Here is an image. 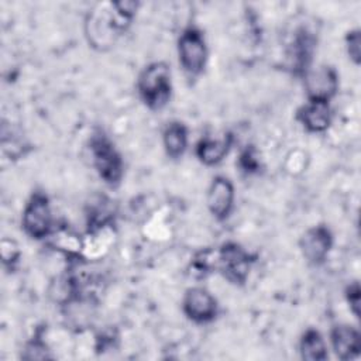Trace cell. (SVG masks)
<instances>
[{
	"label": "cell",
	"mask_w": 361,
	"mask_h": 361,
	"mask_svg": "<svg viewBox=\"0 0 361 361\" xmlns=\"http://www.w3.org/2000/svg\"><path fill=\"white\" fill-rule=\"evenodd\" d=\"M347 44V52L350 55V59L354 63H360L361 59V37H360V30H353L347 34L345 38Z\"/></svg>",
	"instance_id": "cell-18"
},
{
	"label": "cell",
	"mask_w": 361,
	"mask_h": 361,
	"mask_svg": "<svg viewBox=\"0 0 361 361\" xmlns=\"http://www.w3.org/2000/svg\"><path fill=\"white\" fill-rule=\"evenodd\" d=\"M298 120L312 133L326 131L331 123V111L327 102H309L298 111Z\"/></svg>",
	"instance_id": "cell-12"
},
{
	"label": "cell",
	"mask_w": 361,
	"mask_h": 361,
	"mask_svg": "<svg viewBox=\"0 0 361 361\" xmlns=\"http://www.w3.org/2000/svg\"><path fill=\"white\" fill-rule=\"evenodd\" d=\"M360 285L358 282H353L348 285L347 290H345V298H347V302L350 305V309L351 312L354 313L355 317L360 316V303H361V298H360Z\"/></svg>",
	"instance_id": "cell-19"
},
{
	"label": "cell",
	"mask_w": 361,
	"mask_h": 361,
	"mask_svg": "<svg viewBox=\"0 0 361 361\" xmlns=\"http://www.w3.org/2000/svg\"><path fill=\"white\" fill-rule=\"evenodd\" d=\"M23 227L30 237L37 240L51 234L52 216L45 193L35 192L31 195L23 212Z\"/></svg>",
	"instance_id": "cell-6"
},
{
	"label": "cell",
	"mask_w": 361,
	"mask_h": 361,
	"mask_svg": "<svg viewBox=\"0 0 361 361\" xmlns=\"http://www.w3.org/2000/svg\"><path fill=\"white\" fill-rule=\"evenodd\" d=\"M234 203V188L230 179L226 176H216L209 188L207 192V206L210 213L219 219H226Z\"/></svg>",
	"instance_id": "cell-10"
},
{
	"label": "cell",
	"mask_w": 361,
	"mask_h": 361,
	"mask_svg": "<svg viewBox=\"0 0 361 361\" xmlns=\"http://www.w3.org/2000/svg\"><path fill=\"white\" fill-rule=\"evenodd\" d=\"M300 355L303 360L309 361H322L327 358V347L322 334L314 329H307L299 344Z\"/></svg>",
	"instance_id": "cell-15"
},
{
	"label": "cell",
	"mask_w": 361,
	"mask_h": 361,
	"mask_svg": "<svg viewBox=\"0 0 361 361\" xmlns=\"http://www.w3.org/2000/svg\"><path fill=\"white\" fill-rule=\"evenodd\" d=\"M305 87L309 102H327L338 87V78L331 66H319L305 73Z\"/></svg>",
	"instance_id": "cell-7"
},
{
	"label": "cell",
	"mask_w": 361,
	"mask_h": 361,
	"mask_svg": "<svg viewBox=\"0 0 361 361\" xmlns=\"http://www.w3.org/2000/svg\"><path fill=\"white\" fill-rule=\"evenodd\" d=\"M238 165H240L241 171L245 172V173H255V172H258V169H259V159H258L255 148L252 145L247 147L241 152V155L238 158Z\"/></svg>",
	"instance_id": "cell-17"
},
{
	"label": "cell",
	"mask_w": 361,
	"mask_h": 361,
	"mask_svg": "<svg viewBox=\"0 0 361 361\" xmlns=\"http://www.w3.org/2000/svg\"><path fill=\"white\" fill-rule=\"evenodd\" d=\"M331 345L340 360H353L360 354V333L357 329L340 324L331 330Z\"/></svg>",
	"instance_id": "cell-11"
},
{
	"label": "cell",
	"mask_w": 361,
	"mask_h": 361,
	"mask_svg": "<svg viewBox=\"0 0 361 361\" xmlns=\"http://www.w3.org/2000/svg\"><path fill=\"white\" fill-rule=\"evenodd\" d=\"M183 312L190 320L206 323L214 319L217 313V302L206 289L192 288L183 298Z\"/></svg>",
	"instance_id": "cell-9"
},
{
	"label": "cell",
	"mask_w": 361,
	"mask_h": 361,
	"mask_svg": "<svg viewBox=\"0 0 361 361\" xmlns=\"http://www.w3.org/2000/svg\"><path fill=\"white\" fill-rule=\"evenodd\" d=\"M137 8V1H113L109 8L92 11L86 20V35L92 47L104 49L113 45L131 24Z\"/></svg>",
	"instance_id": "cell-1"
},
{
	"label": "cell",
	"mask_w": 361,
	"mask_h": 361,
	"mask_svg": "<svg viewBox=\"0 0 361 361\" xmlns=\"http://www.w3.org/2000/svg\"><path fill=\"white\" fill-rule=\"evenodd\" d=\"M23 358H25V360H45V358H51V355L48 353L47 344L41 340V337L35 336V337H32L31 341L27 343Z\"/></svg>",
	"instance_id": "cell-16"
},
{
	"label": "cell",
	"mask_w": 361,
	"mask_h": 361,
	"mask_svg": "<svg viewBox=\"0 0 361 361\" xmlns=\"http://www.w3.org/2000/svg\"><path fill=\"white\" fill-rule=\"evenodd\" d=\"M178 54L182 68L189 75H199L207 61V47L202 31L188 27L178 39Z\"/></svg>",
	"instance_id": "cell-5"
},
{
	"label": "cell",
	"mask_w": 361,
	"mask_h": 361,
	"mask_svg": "<svg viewBox=\"0 0 361 361\" xmlns=\"http://www.w3.org/2000/svg\"><path fill=\"white\" fill-rule=\"evenodd\" d=\"M188 145V130L179 123L173 121L166 126L164 131V147L171 158H179Z\"/></svg>",
	"instance_id": "cell-14"
},
{
	"label": "cell",
	"mask_w": 361,
	"mask_h": 361,
	"mask_svg": "<svg viewBox=\"0 0 361 361\" xmlns=\"http://www.w3.org/2000/svg\"><path fill=\"white\" fill-rule=\"evenodd\" d=\"M90 152L100 178L109 185H117L123 176V161L113 142L103 133H96L90 138Z\"/></svg>",
	"instance_id": "cell-3"
},
{
	"label": "cell",
	"mask_w": 361,
	"mask_h": 361,
	"mask_svg": "<svg viewBox=\"0 0 361 361\" xmlns=\"http://www.w3.org/2000/svg\"><path fill=\"white\" fill-rule=\"evenodd\" d=\"M300 251L313 265L322 264L333 245V234L329 227L320 224L309 228L300 238Z\"/></svg>",
	"instance_id": "cell-8"
},
{
	"label": "cell",
	"mask_w": 361,
	"mask_h": 361,
	"mask_svg": "<svg viewBox=\"0 0 361 361\" xmlns=\"http://www.w3.org/2000/svg\"><path fill=\"white\" fill-rule=\"evenodd\" d=\"M252 261V257L235 243L223 244L214 254V268L233 283H244L247 281Z\"/></svg>",
	"instance_id": "cell-4"
},
{
	"label": "cell",
	"mask_w": 361,
	"mask_h": 361,
	"mask_svg": "<svg viewBox=\"0 0 361 361\" xmlns=\"http://www.w3.org/2000/svg\"><path fill=\"white\" fill-rule=\"evenodd\" d=\"M231 141L233 137L230 134H226L221 138L204 137L196 145V155L203 164L216 165L227 155Z\"/></svg>",
	"instance_id": "cell-13"
},
{
	"label": "cell",
	"mask_w": 361,
	"mask_h": 361,
	"mask_svg": "<svg viewBox=\"0 0 361 361\" xmlns=\"http://www.w3.org/2000/svg\"><path fill=\"white\" fill-rule=\"evenodd\" d=\"M138 92L149 109L164 107L171 97V69L165 62L148 65L138 78Z\"/></svg>",
	"instance_id": "cell-2"
}]
</instances>
